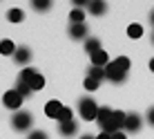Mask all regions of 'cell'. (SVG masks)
<instances>
[{
  "label": "cell",
  "instance_id": "obj_1",
  "mask_svg": "<svg viewBox=\"0 0 154 139\" xmlns=\"http://www.w3.org/2000/svg\"><path fill=\"white\" fill-rule=\"evenodd\" d=\"M96 121H98V126L103 128V132L114 135V132L123 130V126H125V112L112 110V108H107V105H103V108H98Z\"/></svg>",
  "mask_w": 154,
  "mask_h": 139
},
{
  "label": "cell",
  "instance_id": "obj_2",
  "mask_svg": "<svg viewBox=\"0 0 154 139\" xmlns=\"http://www.w3.org/2000/svg\"><path fill=\"white\" fill-rule=\"evenodd\" d=\"M127 70H130V58L127 56H119L114 61L107 63L105 67V79L112 83H123L125 76H127Z\"/></svg>",
  "mask_w": 154,
  "mask_h": 139
},
{
  "label": "cell",
  "instance_id": "obj_3",
  "mask_svg": "<svg viewBox=\"0 0 154 139\" xmlns=\"http://www.w3.org/2000/svg\"><path fill=\"white\" fill-rule=\"evenodd\" d=\"M18 81L25 83V85L31 90V92H38V90L45 88V76H42L40 72H36L34 67H25L23 72L18 74Z\"/></svg>",
  "mask_w": 154,
  "mask_h": 139
},
{
  "label": "cell",
  "instance_id": "obj_4",
  "mask_svg": "<svg viewBox=\"0 0 154 139\" xmlns=\"http://www.w3.org/2000/svg\"><path fill=\"white\" fill-rule=\"evenodd\" d=\"M78 115L83 117L85 121H94L98 117V105L92 97H83L78 101Z\"/></svg>",
  "mask_w": 154,
  "mask_h": 139
},
{
  "label": "cell",
  "instance_id": "obj_5",
  "mask_svg": "<svg viewBox=\"0 0 154 139\" xmlns=\"http://www.w3.org/2000/svg\"><path fill=\"white\" fill-rule=\"evenodd\" d=\"M31 124H34V117H31V112L27 110H18V112H14V117H11V126H14V130H29Z\"/></svg>",
  "mask_w": 154,
  "mask_h": 139
},
{
  "label": "cell",
  "instance_id": "obj_6",
  "mask_svg": "<svg viewBox=\"0 0 154 139\" xmlns=\"http://www.w3.org/2000/svg\"><path fill=\"white\" fill-rule=\"evenodd\" d=\"M2 103H5V108L18 112V110H20V105H23V97H20V94L16 92V88H14V90H9V92H5V94H2Z\"/></svg>",
  "mask_w": 154,
  "mask_h": 139
},
{
  "label": "cell",
  "instance_id": "obj_7",
  "mask_svg": "<svg viewBox=\"0 0 154 139\" xmlns=\"http://www.w3.org/2000/svg\"><path fill=\"white\" fill-rule=\"evenodd\" d=\"M141 126H143V121H141V117L136 115V112H130V115H125V130H130V132H139L141 130Z\"/></svg>",
  "mask_w": 154,
  "mask_h": 139
},
{
  "label": "cell",
  "instance_id": "obj_8",
  "mask_svg": "<svg viewBox=\"0 0 154 139\" xmlns=\"http://www.w3.org/2000/svg\"><path fill=\"white\" fill-rule=\"evenodd\" d=\"M63 108H65V105H63L60 101L51 99V101H47V103H45V115L49 117V119H58V115H60Z\"/></svg>",
  "mask_w": 154,
  "mask_h": 139
},
{
  "label": "cell",
  "instance_id": "obj_9",
  "mask_svg": "<svg viewBox=\"0 0 154 139\" xmlns=\"http://www.w3.org/2000/svg\"><path fill=\"white\" fill-rule=\"evenodd\" d=\"M14 61L18 63V65H27V63L31 61V50H29V47H16Z\"/></svg>",
  "mask_w": 154,
  "mask_h": 139
},
{
  "label": "cell",
  "instance_id": "obj_10",
  "mask_svg": "<svg viewBox=\"0 0 154 139\" xmlns=\"http://www.w3.org/2000/svg\"><path fill=\"white\" fill-rule=\"evenodd\" d=\"M69 36L74 40L85 38V36H87V25H85V23H72L69 25Z\"/></svg>",
  "mask_w": 154,
  "mask_h": 139
},
{
  "label": "cell",
  "instance_id": "obj_11",
  "mask_svg": "<svg viewBox=\"0 0 154 139\" xmlns=\"http://www.w3.org/2000/svg\"><path fill=\"white\" fill-rule=\"evenodd\" d=\"M76 130H78V124L76 121H65V124H58V132H60L63 137H74L76 135Z\"/></svg>",
  "mask_w": 154,
  "mask_h": 139
},
{
  "label": "cell",
  "instance_id": "obj_12",
  "mask_svg": "<svg viewBox=\"0 0 154 139\" xmlns=\"http://www.w3.org/2000/svg\"><path fill=\"white\" fill-rule=\"evenodd\" d=\"M109 63V56L105 50H98L96 54H92V67H107Z\"/></svg>",
  "mask_w": 154,
  "mask_h": 139
},
{
  "label": "cell",
  "instance_id": "obj_13",
  "mask_svg": "<svg viewBox=\"0 0 154 139\" xmlns=\"http://www.w3.org/2000/svg\"><path fill=\"white\" fill-rule=\"evenodd\" d=\"M87 9H89V14H94V16H103L105 11H107V5L100 2V0H94V2L87 5Z\"/></svg>",
  "mask_w": 154,
  "mask_h": 139
},
{
  "label": "cell",
  "instance_id": "obj_14",
  "mask_svg": "<svg viewBox=\"0 0 154 139\" xmlns=\"http://www.w3.org/2000/svg\"><path fill=\"white\" fill-rule=\"evenodd\" d=\"M23 18H25V11L18 9V7H11L7 11V20H9V23H23Z\"/></svg>",
  "mask_w": 154,
  "mask_h": 139
},
{
  "label": "cell",
  "instance_id": "obj_15",
  "mask_svg": "<svg viewBox=\"0 0 154 139\" xmlns=\"http://www.w3.org/2000/svg\"><path fill=\"white\" fill-rule=\"evenodd\" d=\"M14 52H16L14 40H9V38H2V40H0V54H2V56H9V54L14 56Z\"/></svg>",
  "mask_w": 154,
  "mask_h": 139
},
{
  "label": "cell",
  "instance_id": "obj_16",
  "mask_svg": "<svg viewBox=\"0 0 154 139\" xmlns=\"http://www.w3.org/2000/svg\"><path fill=\"white\" fill-rule=\"evenodd\" d=\"M85 50H87V54H89V56L96 54V52L100 50V40H98V38H89V40H85Z\"/></svg>",
  "mask_w": 154,
  "mask_h": 139
},
{
  "label": "cell",
  "instance_id": "obj_17",
  "mask_svg": "<svg viewBox=\"0 0 154 139\" xmlns=\"http://www.w3.org/2000/svg\"><path fill=\"white\" fill-rule=\"evenodd\" d=\"M127 36H130V38H141L143 36V27L139 23H132L130 27H127Z\"/></svg>",
  "mask_w": 154,
  "mask_h": 139
},
{
  "label": "cell",
  "instance_id": "obj_18",
  "mask_svg": "<svg viewBox=\"0 0 154 139\" xmlns=\"http://www.w3.org/2000/svg\"><path fill=\"white\" fill-rule=\"evenodd\" d=\"M87 76L94 79V81H103V79H105V67H92L87 72Z\"/></svg>",
  "mask_w": 154,
  "mask_h": 139
},
{
  "label": "cell",
  "instance_id": "obj_19",
  "mask_svg": "<svg viewBox=\"0 0 154 139\" xmlns=\"http://www.w3.org/2000/svg\"><path fill=\"white\" fill-rule=\"evenodd\" d=\"M72 119H74V112L65 105V108L60 110V115H58V119H56V121H58V124H65V121H72Z\"/></svg>",
  "mask_w": 154,
  "mask_h": 139
},
{
  "label": "cell",
  "instance_id": "obj_20",
  "mask_svg": "<svg viewBox=\"0 0 154 139\" xmlns=\"http://www.w3.org/2000/svg\"><path fill=\"white\" fill-rule=\"evenodd\" d=\"M69 20H72V23H83V20H85V14H83V9H81V7L72 9V14H69Z\"/></svg>",
  "mask_w": 154,
  "mask_h": 139
},
{
  "label": "cell",
  "instance_id": "obj_21",
  "mask_svg": "<svg viewBox=\"0 0 154 139\" xmlns=\"http://www.w3.org/2000/svg\"><path fill=\"white\" fill-rule=\"evenodd\" d=\"M31 5H34V9H36V11H47V9L51 7V2H49V0H34Z\"/></svg>",
  "mask_w": 154,
  "mask_h": 139
},
{
  "label": "cell",
  "instance_id": "obj_22",
  "mask_svg": "<svg viewBox=\"0 0 154 139\" xmlns=\"http://www.w3.org/2000/svg\"><path fill=\"white\" fill-rule=\"evenodd\" d=\"M83 85H85V90H87V92H94V90H98L100 81H94V79H89V76H87V79H85V83H83Z\"/></svg>",
  "mask_w": 154,
  "mask_h": 139
},
{
  "label": "cell",
  "instance_id": "obj_23",
  "mask_svg": "<svg viewBox=\"0 0 154 139\" xmlns=\"http://www.w3.org/2000/svg\"><path fill=\"white\" fill-rule=\"evenodd\" d=\"M27 139H49V137H47L45 130H34V132H29Z\"/></svg>",
  "mask_w": 154,
  "mask_h": 139
},
{
  "label": "cell",
  "instance_id": "obj_24",
  "mask_svg": "<svg viewBox=\"0 0 154 139\" xmlns=\"http://www.w3.org/2000/svg\"><path fill=\"white\" fill-rule=\"evenodd\" d=\"M147 121H150V124L154 126V105H152L150 110H147Z\"/></svg>",
  "mask_w": 154,
  "mask_h": 139
},
{
  "label": "cell",
  "instance_id": "obj_25",
  "mask_svg": "<svg viewBox=\"0 0 154 139\" xmlns=\"http://www.w3.org/2000/svg\"><path fill=\"white\" fill-rule=\"evenodd\" d=\"M112 139H127V135L123 130H119V132H114V135H112Z\"/></svg>",
  "mask_w": 154,
  "mask_h": 139
},
{
  "label": "cell",
  "instance_id": "obj_26",
  "mask_svg": "<svg viewBox=\"0 0 154 139\" xmlns=\"http://www.w3.org/2000/svg\"><path fill=\"white\" fill-rule=\"evenodd\" d=\"M96 139H112V135H107V132H100Z\"/></svg>",
  "mask_w": 154,
  "mask_h": 139
},
{
  "label": "cell",
  "instance_id": "obj_27",
  "mask_svg": "<svg viewBox=\"0 0 154 139\" xmlns=\"http://www.w3.org/2000/svg\"><path fill=\"white\" fill-rule=\"evenodd\" d=\"M81 139H96V137H92V135H83Z\"/></svg>",
  "mask_w": 154,
  "mask_h": 139
},
{
  "label": "cell",
  "instance_id": "obj_28",
  "mask_svg": "<svg viewBox=\"0 0 154 139\" xmlns=\"http://www.w3.org/2000/svg\"><path fill=\"white\" fill-rule=\"evenodd\" d=\"M150 23L154 25V9H152V14H150Z\"/></svg>",
  "mask_w": 154,
  "mask_h": 139
},
{
  "label": "cell",
  "instance_id": "obj_29",
  "mask_svg": "<svg viewBox=\"0 0 154 139\" xmlns=\"http://www.w3.org/2000/svg\"><path fill=\"white\" fill-rule=\"evenodd\" d=\"M150 70H152V72H154V58H152V61H150Z\"/></svg>",
  "mask_w": 154,
  "mask_h": 139
},
{
  "label": "cell",
  "instance_id": "obj_30",
  "mask_svg": "<svg viewBox=\"0 0 154 139\" xmlns=\"http://www.w3.org/2000/svg\"><path fill=\"white\" fill-rule=\"evenodd\" d=\"M152 40H154V36H152Z\"/></svg>",
  "mask_w": 154,
  "mask_h": 139
}]
</instances>
